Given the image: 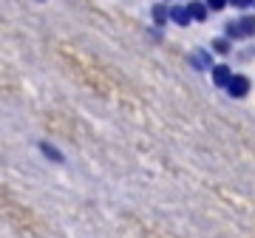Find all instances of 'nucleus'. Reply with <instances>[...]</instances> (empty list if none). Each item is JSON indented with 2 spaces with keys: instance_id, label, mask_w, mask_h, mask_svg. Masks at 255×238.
<instances>
[{
  "instance_id": "f257e3e1",
  "label": "nucleus",
  "mask_w": 255,
  "mask_h": 238,
  "mask_svg": "<svg viewBox=\"0 0 255 238\" xmlns=\"http://www.w3.org/2000/svg\"><path fill=\"white\" fill-rule=\"evenodd\" d=\"M187 63H190L193 68H199V71H213V68H216V65H213V57H210V51H204V48L190 51Z\"/></svg>"
},
{
  "instance_id": "f03ea898",
  "label": "nucleus",
  "mask_w": 255,
  "mask_h": 238,
  "mask_svg": "<svg viewBox=\"0 0 255 238\" xmlns=\"http://www.w3.org/2000/svg\"><path fill=\"white\" fill-rule=\"evenodd\" d=\"M227 91H230V97L241 100V97H247V94H250V80H247L244 74H236V77H233V83L227 85Z\"/></svg>"
},
{
  "instance_id": "7ed1b4c3",
  "label": "nucleus",
  "mask_w": 255,
  "mask_h": 238,
  "mask_svg": "<svg viewBox=\"0 0 255 238\" xmlns=\"http://www.w3.org/2000/svg\"><path fill=\"white\" fill-rule=\"evenodd\" d=\"M233 77H236V74L230 71V65H216V68H213V83L221 85V88H227V85L233 83Z\"/></svg>"
},
{
  "instance_id": "20e7f679",
  "label": "nucleus",
  "mask_w": 255,
  "mask_h": 238,
  "mask_svg": "<svg viewBox=\"0 0 255 238\" xmlns=\"http://www.w3.org/2000/svg\"><path fill=\"white\" fill-rule=\"evenodd\" d=\"M187 9H190V17L193 20H207V11H210V6L207 3H201V0H190V3H187Z\"/></svg>"
},
{
  "instance_id": "39448f33",
  "label": "nucleus",
  "mask_w": 255,
  "mask_h": 238,
  "mask_svg": "<svg viewBox=\"0 0 255 238\" xmlns=\"http://www.w3.org/2000/svg\"><path fill=\"white\" fill-rule=\"evenodd\" d=\"M170 20H173V23H179V26H187V23H190V9H187V6H173V9H170Z\"/></svg>"
},
{
  "instance_id": "423d86ee",
  "label": "nucleus",
  "mask_w": 255,
  "mask_h": 238,
  "mask_svg": "<svg viewBox=\"0 0 255 238\" xmlns=\"http://www.w3.org/2000/svg\"><path fill=\"white\" fill-rule=\"evenodd\" d=\"M150 14H153V23H156V26H164V23H167V17H170V9H164L162 3H156Z\"/></svg>"
},
{
  "instance_id": "0eeeda50",
  "label": "nucleus",
  "mask_w": 255,
  "mask_h": 238,
  "mask_svg": "<svg viewBox=\"0 0 255 238\" xmlns=\"http://www.w3.org/2000/svg\"><path fill=\"white\" fill-rule=\"evenodd\" d=\"M238 26H241V34H244V37H253L255 34V17H253V14L241 17V20H238Z\"/></svg>"
},
{
  "instance_id": "6e6552de",
  "label": "nucleus",
  "mask_w": 255,
  "mask_h": 238,
  "mask_svg": "<svg viewBox=\"0 0 255 238\" xmlns=\"http://www.w3.org/2000/svg\"><path fill=\"white\" fill-rule=\"evenodd\" d=\"M43 150H46V156H48V159H54V162H63V153H60L57 147H51L48 142H43Z\"/></svg>"
},
{
  "instance_id": "1a4fd4ad",
  "label": "nucleus",
  "mask_w": 255,
  "mask_h": 238,
  "mask_svg": "<svg viewBox=\"0 0 255 238\" xmlns=\"http://www.w3.org/2000/svg\"><path fill=\"white\" fill-rule=\"evenodd\" d=\"M213 51H219V54H227V51H230V43L224 40V37H219V40H213Z\"/></svg>"
},
{
  "instance_id": "9d476101",
  "label": "nucleus",
  "mask_w": 255,
  "mask_h": 238,
  "mask_svg": "<svg viewBox=\"0 0 255 238\" xmlns=\"http://www.w3.org/2000/svg\"><path fill=\"white\" fill-rule=\"evenodd\" d=\"M204 3H207L213 11H221V9H224V6L230 3V0H204Z\"/></svg>"
},
{
  "instance_id": "9b49d317",
  "label": "nucleus",
  "mask_w": 255,
  "mask_h": 238,
  "mask_svg": "<svg viewBox=\"0 0 255 238\" xmlns=\"http://www.w3.org/2000/svg\"><path fill=\"white\" fill-rule=\"evenodd\" d=\"M227 37H244L241 34V26L238 23H227Z\"/></svg>"
},
{
  "instance_id": "f8f14e48",
  "label": "nucleus",
  "mask_w": 255,
  "mask_h": 238,
  "mask_svg": "<svg viewBox=\"0 0 255 238\" xmlns=\"http://www.w3.org/2000/svg\"><path fill=\"white\" fill-rule=\"evenodd\" d=\"M236 9H247V6H253V0H230Z\"/></svg>"
},
{
  "instance_id": "ddd939ff",
  "label": "nucleus",
  "mask_w": 255,
  "mask_h": 238,
  "mask_svg": "<svg viewBox=\"0 0 255 238\" xmlns=\"http://www.w3.org/2000/svg\"><path fill=\"white\" fill-rule=\"evenodd\" d=\"M253 6H255V0H253Z\"/></svg>"
}]
</instances>
